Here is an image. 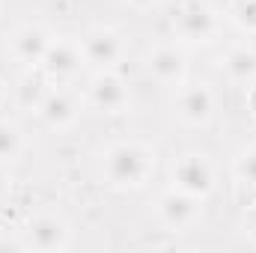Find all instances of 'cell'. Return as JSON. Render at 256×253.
I'll return each instance as SVG.
<instances>
[{
    "mask_svg": "<svg viewBox=\"0 0 256 253\" xmlns=\"http://www.w3.org/2000/svg\"><path fill=\"white\" fill-rule=\"evenodd\" d=\"M155 149L137 140H126L108 149L104 155V179L116 190H134L143 188L149 176L155 173Z\"/></svg>",
    "mask_w": 256,
    "mask_h": 253,
    "instance_id": "cell-1",
    "label": "cell"
},
{
    "mask_svg": "<svg viewBox=\"0 0 256 253\" xmlns=\"http://www.w3.org/2000/svg\"><path fill=\"white\" fill-rule=\"evenodd\" d=\"M72 244V230H68V224H66L60 214H51V212H45V214H36L30 224H27V230H24V236H21V248L24 250H66Z\"/></svg>",
    "mask_w": 256,
    "mask_h": 253,
    "instance_id": "cell-2",
    "label": "cell"
},
{
    "mask_svg": "<svg viewBox=\"0 0 256 253\" xmlns=\"http://www.w3.org/2000/svg\"><path fill=\"white\" fill-rule=\"evenodd\" d=\"M173 188L194 194V196H208L214 188V167L208 155L202 152H188L173 164Z\"/></svg>",
    "mask_w": 256,
    "mask_h": 253,
    "instance_id": "cell-3",
    "label": "cell"
},
{
    "mask_svg": "<svg viewBox=\"0 0 256 253\" xmlns=\"http://www.w3.org/2000/svg\"><path fill=\"white\" fill-rule=\"evenodd\" d=\"M202 214V196L173 188L158 200V218L170 232H188Z\"/></svg>",
    "mask_w": 256,
    "mask_h": 253,
    "instance_id": "cell-4",
    "label": "cell"
},
{
    "mask_svg": "<svg viewBox=\"0 0 256 253\" xmlns=\"http://www.w3.org/2000/svg\"><path fill=\"white\" fill-rule=\"evenodd\" d=\"M176 30L185 42H208L218 33V15L208 3L188 0L176 15Z\"/></svg>",
    "mask_w": 256,
    "mask_h": 253,
    "instance_id": "cell-5",
    "label": "cell"
},
{
    "mask_svg": "<svg viewBox=\"0 0 256 253\" xmlns=\"http://www.w3.org/2000/svg\"><path fill=\"white\" fill-rule=\"evenodd\" d=\"M176 114L185 126H206L214 114V96L206 84H179Z\"/></svg>",
    "mask_w": 256,
    "mask_h": 253,
    "instance_id": "cell-6",
    "label": "cell"
},
{
    "mask_svg": "<svg viewBox=\"0 0 256 253\" xmlns=\"http://www.w3.org/2000/svg\"><path fill=\"white\" fill-rule=\"evenodd\" d=\"M90 102L98 108V110H104V114H120V110H126L128 104V86L126 80L116 74V72H102V74H96V80L90 84Z\"/></svg>",
    "mask_w": 256,
    "mask_h": 253,
    "instance_id": "cell-7",
    "label": "cell"
},
{
    "mask_svg": "<svg viewBox=\"0 0 256 253\" xmlns=\"http://www.w3.org/2000/svg\"><path fill=\"white\" fill-rule=\"evenodd\" d=\"M84 63H86V60H84V48H80V42H68V39H57V42H51V48H48V54H45V60H42L45 72H48L51 78H57V80H68V78H74Z\"/></svg>",
    "mask_w": 256,
    "mask_h": 253,
    "instance_id": "cell-8",
    "label": "cell"
},
{
    "mask_svg": "<svg viewBox=\"0 0 256 253\" xmlns=\"http://www.w3.org/2000/svg\"><path fill=\"white\" fill-rule=\"evenodd\" d=\"M51 36L45 27H36V24H27L21 27L15 36H12V54L21 60L24 66H42L48 48H51Z\"/></svg>",
    "mask_w": 256,
    "mask_h": 253,
    "instance_id": "cell-9",
    "label": "cell"
},
{
    "mask_svg": "<svg viewBox=\"0 0 256 253\" xmlns=\"http://www.w3.org/2000/svg\"><path fill=\"white\" fill-rule=\"evenodd\" d=\"M185 72H188V63H185V54L173 45H161L149 54V74L158 80V84H182L185 80Z\"/></svg>",
    "mask_w": 256,
    "mask_h": 253,
    "instance_id": "cell-10",
    "label": "cell"
},
{
    "mask_svg": "<svg viewBox=\"0 0 256 253\" xmlns=\"http://www.w3.org/2000/svg\"><path fill=\"white\" fill-rule=\"evenodd\" d=\"M80 48H84V60L86 63H96V66H114L120 60V54H122V39H120V33H114V30H92L84 42H80Z\"/></svg>",
    "mask_w": 256,
    "mask_h": 253,
    "instance_id": "cell-11",
    "label": "cell"
},
{
    "mask_svg": "<svg viewBox=\"0 0 256 253\" xmlns=\"http://www.w3.org/2000/svg\"><path fill=\"white\" fill-rule=\"evenodd\" d=\"M39 114H42V120L51 128H66L78 120L80 102L72 92H66V90H48L45 102L39 104Z\"/></svg>",
    "mask_w": 256,
    "mask_h": 253,
    "instance_id": "cell-12",
    "label": "cell"
},
{
    "mask_svg": "<svg viewBox=\"0 0 256 253\" xmlns=\"http://www.w3.org/2000/svg\"><path fill=\"white\" fill-rule=\"evenodd\" d=\"M224 74L232 80V84H254L256 80V51L248 45H238V48H230L226 57L220 60Z\"/></svg>",
    "mask_w": 256,
    "mask_h": 253,
    "instance_id": "cell-13",
    "label": "cell"
},
{
    "mask_svg": "<svg viewBox=\"0 0 256 253\" xmlns=\"http://www.w3.org/2000/svg\"><path fill=\"white\" fill-rule=\"evenodd\" d=\"M24 149V140H21V131L12 126V122H3L0 120V161H15Z\"/></svg>",
    "mask_w": 256,
    "mask_h": 253,
    "instance_id": "cell-14",
    "label": "cell"
},
{
    "mask_svg": "<svg viewBox=\"0 0 256 253\" xmlns=\"http://www.w3.org/2000/svg\"><path fill=\"white\" fill-rule=\"evenodd\" d=\"M226 12L244 33H256V0H230Z\"/></svg>",
    "mask_w": 256,
    "mask_h": 253,
    "instance_id": "cell-15",
    "label": "cell"
},
{
    "mask_svg": "<svg viewBox=\"0 0 256 253\" xmlns=\"http://www.w3.org/2000/svg\"><path fill=\"white\" fill-rule=\"evenodd\" d=\"M236 179H238V185L256 188V143L248 146V149L236 158Z\"/></svg>",
    "mask_w": 256,
    "mask_h": 253,
    "instance_id": "cell-16",
    "label": "cell"
},
{
    "mask_svg": "<svg viewBox=\"0 0 256 253\" xmlns=\"http://www.w3.org/2000/svg\"><path fill=\"white\" fill-rule=\"evenodd\" d=\"M244 238L256 248V206H250L244 212Z\"/></svg>",
    "mask_w": 256,
    "mask_h": 253,
    "instance_id": "cell-17",
    "label": "cell"
},
{
    "mask_svg": "<svg viewBox=\"0 0 256 253\" xmlns=\"http://www.w3.org/2000/svg\"><path fill=\"white\" fill-rule=\"evenodd\" d=\"M128 3H131L134 9H149V6H155L158 0H128Z\"/></svg>",
    "mask_w": 256,
    "mask_h": 253,
    "instance_id": "cell-18",
    "label": "cell"
},
{
    "mask_svg": "<svg viewBox=\"0 0 256 253\" xmlns=\"http://www.w3.org/2000/svg\"><path fill=\"white\" fill-rule=\"evenodd\" d=\"M3 190H6V176L0 173V196H3Z\"/></svg>",
    "mask_w": 256,
    "mask_h": 253,
    "instance_id": "cell-19",
    "label": "cell"
},
{
    "mask_svg": "<svg viewBox=\"0 0 256 253\" xmlns=\"http://www.w3.org/2000/svg\"><path fill=\"white\" fill-rule=\"evenodd\" d=\"M6 98V90H3V80H0V102Z\"/></svg>",
    "mask_w": 256,
    "mask_h": 253,
    "instance_id": "cell-20",
    "label": "cell"
}]
</instances>
